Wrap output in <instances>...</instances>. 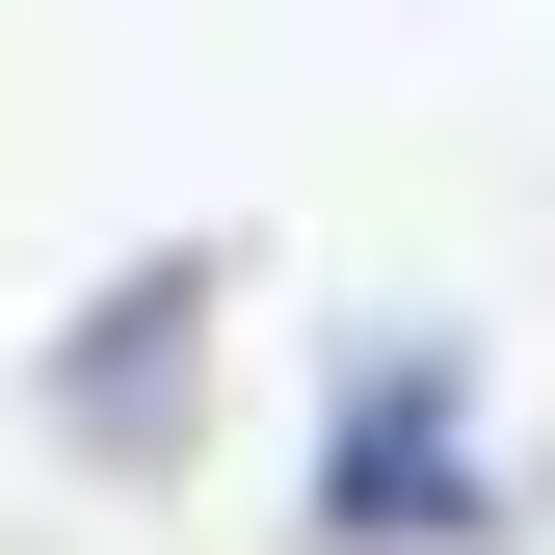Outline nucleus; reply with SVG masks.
<instances>
[{
  "label": "nucleus",
  "mask_w": 555,
  "mask_h": 555,
  "mask_svg": "<svg viewBox=\"0 0 555 555\" xmlns=\"http://www.w3.org/2000/svg\"><path fill=\"white\" fill-rule=\"evenodd\" d=\"M212 318H238V238H132L106 292L27 344V450L106 476V503H132V476H185V424H212Z\"/></svg>",
  "instance_id": "f03ea898"
},
{
  "label": "nucleus",
  "mask_w": 555,
  "mask_h": 555,
  "mask_svg": "<svg viewBox=\"0 0 555 555\" xmlns=\"http://www.w3.org/2000/svg\"><path fill=\"white\" fill-rule=\"evenodd\" d=\"M292 529H318V555H529V476H503V371H476L450 318H344Z\"/></svg>",
  "instance_id": "f257e3e1"
}]
</instances>
